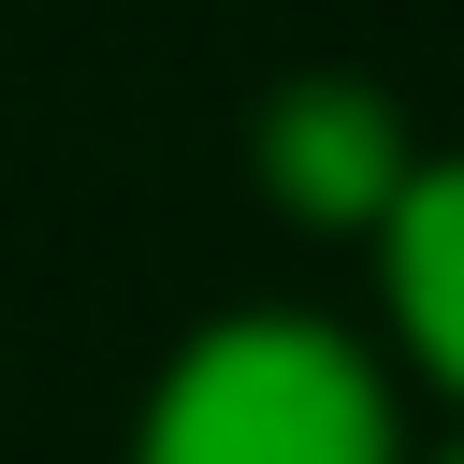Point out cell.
I'll use <instances>...</instances> for the list:
<instances>
[{
	"label": "cell",
	"mask_w": 464,
	"mask_h": 464,
	"mask_svg": "<svg viewBox=\"0 0 464 464\" xmlns=\"http://www.w3.org/2000/svg\"><path fill=\"white\" fill-rule=\"evenodd\" d=\"M145 464H392V392L334 319L232 304L160 362Z\"/></svg>",
	"instance_id": "cell-1"
},
{
	"label": "cell",
	"mask_w": 464,
	"mask_h": 464,
	"mask_svg": "<svg viewBox=\"0 0 464 464\" xmlns=\"http://www.w3.org/2000/svg\"><path fill=\"white\" fill-rule=\"evenodd\" d=\"M261 174H276L290 203L377 218V203L406 188V130H392V102H377L362 72H290V87L261 102Z\"/></svg>",
	"instance_id": "cell-2"
},
{
	"label": "cell",
	"mask_w": 464,
	"mask_h": 464,
	"mask_svg": "<svg viewBox=\"0 0 464 464\" xmlns=\"http://www.w3.org/2000/svg\"><path fill=\"white\" fill-rule=\"evenodd\" d=\"M377 232H392V304H406V334L464 377V160H406V188L377 203Z\"/></svg>",
	"instance_id": "cell-3"
},
{
	"label": "cell",
	"mask_w": 464,
	"mask_h": 464,
	"mask_svg": "<svg viewBox=\"0 0 464 464\" xmlns=\"http://www.w3.org/2000/svg\"><path fill=\"white\" fill-rule=\"evenodd\" d=\"M450 464H464V450H450Z\"/></svg>",
	"instance_id": "cell-4"
}]
</instances>
